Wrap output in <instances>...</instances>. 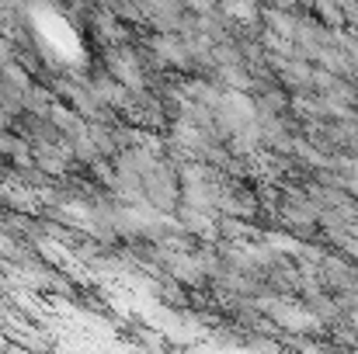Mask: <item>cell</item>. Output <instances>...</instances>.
<instances>
[{
  "label": "cell",
  "mask_w": 358,
  "mask_h": 354,
  "mask_svg": "<svg viewBox=\"0 0 358 354\" xmlns=\"http://www.w3.org/2000/svg\"><path fill=\"white\" fill-rule=\"evenodd\" d=\"M271 316L282 327H289V330H313L317 327V316H310V313H303L296 306H271Z\"/></svg>",
  "instance_id": "6da1fadb"
},
{
  "label": "cell",
  "mask_w": 358,
  "mask_h": 354,
  "mask_svg": "<svg viewBox=\"0 0 358 354\" xmlns=\"http://www.w3.org/2000/svg\"><path fill=\"white\" fill-rule=\"evenodd\" d=\"M108 63H112V73H119L132 91H139V87H143V84H139V70H136V63H132L125 52H112V59H108Z\"/></svg>",
  "instance_id": "7a4b0ae2"
},
{
  "label": "cell",
  "mask_w": 358,
  "mask_h": 354,
  "mask_svg": "<svg viewBox=\"0 0 358 354\" xmlns=\"http://www.w3.org/2000/svg\"><path fill=\"white\" fill-rule=\"evenodd\" d=\"M153 49H157V56H160V59H167V63H185V59H188V52H185L188 45H185V42H178V38H157V42H153Z\"/></svg>",
  "instance_id": "3957f363"
},
{
  "label": "cell",
  "mask_w": 358,
  "mask_h": 354,
  "mask_svg": "<svg viewBox=\"0 0 358 354\" xmlns=\"http://www.w3.org/2000/svg\"><path fill=\"white\" fill-rule=\"evenodd\" d=\"M285 219L296 223V226H310L317 219V209L306 205V202H292V205H285Z\"/></svg>",
  "instance_id": "277c9868"
},
{
  "label": "cell",
  "mask_w": 358,
  "mask_h": 354,
  "mask_svg": "<svg viewBox=\"0 0 358 354\" xmlns=\"http://www.w3.org/2000/svg\"><path fill=\"white\" fill-rule=\"evenodd\" d=\"M282 73H285V80H289V84H296V87H303V84L313 77L306 63H285V66H282Z\"/></svg>",
  "instance_id": "5b68a950"
},
{
  "label": "cell",
  "mask_w": 358,
  "mask_h": 354,
  "mask_svg": "<svg viewBox=\"0 0 358 354\" xmlns=\"http://www.w3.org/2000/svg\"><path fill=\"white\" fill-rule=\"evenodd\" d=\"M271 35H285V38H292L296 35V24H292V17H285V14H271Z\"/></svg>",
  "instance_id": "8992f818"
},
{
  "label": "cell",
  "mask_w": 358,
  "mask_h": 354,
  "mask_svg": "<svg viewBox=\"0 0 358 354\" xmlns=\"http://www.w3.org/2000/svg\"><path fill=\"white\" fill-rule=\"evenodd\" d=\"M52 118H56V125H66V128H73V135H84V125H80L77 118L70 115V112H63V108H56V112H52Z\"/></svg>",
  "instance_id": "52a82bcc"
},
{
  "label": "cell",
  "mask_w": 358,
  "mask_h": 354,
  "mask_svg": "<svg viewBox=\"0 0 358 354\" xmlns=\"http://www.w3.org/2000/svg\"><path fill=\"white\" fill-rule=\"evenodd\" d=\"M42 167L56 174V170H63V167H66V156H59V153H42Z\"/></svg>",
  "instance_id": "ba28073f"
},
{
  "label": "cell",
  "mask_w": 358,
  "mask_h": 354,
  "mask_svg": "<svg viewBox=\"0 0 358 354\" xmlns=\"http://www.w3.org/2000/svg\"><path fill=\"white\" fill-rule=\"evenodd\" d=\"M352 188H355V191H358V174H352Z\"/></svg>",
  "instance_id": "9c48e42d"
}]
</instances>
